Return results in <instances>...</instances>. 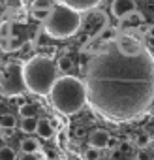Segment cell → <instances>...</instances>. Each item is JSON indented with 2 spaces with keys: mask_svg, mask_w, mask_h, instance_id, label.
<instances>
[{
  "mask_svg": "<svg viewBox=\"0 0 154 160\" xmlns=\"http://www.w3.org/2000/svg\"><path fill=\"white\" fill-rule=\"evenodd\" d=\"M36 134L40 136V138H43V139H49L53 134H55V128H53V122L49 121V119H38V130H36Z\"/></svg>",
  "mask_w": 154,
  "mask_h": 160,
  "instance_id": "30bf717a",
  "label": "cell"
},
{
  "mask_svg": "<svg viewBox=\"0 0 154 160\" xmlns=\"http://www.w3.org/2000/svg\"><path fill=\"white\" fill-rule=\"evenodd\" d=\"M115 42H117L118 49H120L124 55H137V53L143 49V45H141L137 40H133L132 36H120V38H117Z\"/></svg>",
  "mask_w": 154,
  "mask_h": 160,
  "instance_id": "ba28073f",
  "label": "cell"
},
{
  "mask_svg": "<svg viewBox=\"0 0 154 160\" xmlns=\"http://www.w3.org/2000/svg\"><path fill=\"white\" fill-rule=\"evenodd\" d=\"M0 160H19V158H17L15 151L6 145V147H0Z\"/></svg>",
  "mask_w": 154,
  "mask_h": 160,
  "instance_id": "e0dca14e",
  "label": "cell"
},
{
  "mask_svg": "<svg viewBox=\"0 0 154 160\" xmlns=\"http://www.w3.org/2000/svg\"><path fill=\"white\" fill-rule=\"evenodd\" d=\"M148 36H150V38H154V27H150V28H148Z\"/></svg>",
  "mask_w": 154,
  "mask_h": 160,
  "instance_id": "d4e9b609",
  "label": "cell"
},
{
  "mask_svg": "<svg viewBox=\"0 0 154 160\" xmlns=\"http://www.w3.org/2000/svg\"><path fill=\"white\" fill-rule=\"evenodd\" d=\"M34 111H36V106H32V104H25V106L19 108L21 119H25V117H34Z\"/></svg>",
  "mask_w": 154,
  "mask_h": 160,
  "instance_id": "ac0fdd59",
  "label": "cell"
},
{
  "mask_svg": "<svg viewBox=\"0 0 154 160\" xmlns=\"http://www.w3.org/2000/svg\"><path fill=\"white\" fill-rule=\"evenodd\" d=\"M85 85L89 106L100 117L133 121L154 104V57L145 47L124 55L111 42L90 58Z\"/></svg>",
  "mask_w": 154,
  "mask_h": 160,
  "instance_id": "6da1fadb",
  "label": "cell"
},
{
  "mask_svg": "<svg viewBox=\"0 0 154 160\" xmlns=\"http://www.w3.org/2000/svg\"><path fill=\"white\" fill-rule=\"evenodd\" d=\"M19 128L25 134H36V130H38V119L36 117H25V119H21Z\"/></svg>",
  "mask_w": 154,
  "mask_h": 160,
  "instance_id": "7c38bea8",
  "label": "cell"
},
{
  "mask_svg": "<svg viewBox=\"0 0 154 160\" xmlns=\"http://www.w3.org/2000/svg\"><path fill=\"white\" fill-rule=\"evenodd\" d=\"M19 160H40V158L36 156V152H30V154H25V152H23V156H21Z\"/></svg>",
  "mask_w": 154,
  "mask_h": 160,
  "instance_id": "cb8c5ba5",
  "label": "cell"
},
{
  "mask_svg": "<svg viewBox=\"0 0 154 160\" xmlns=\"http://www.w3.org/2000/svg\"><path fill=\"white\" fill-rule=\"evenodd\" d=\"M23 68L25 66H21V64L10 62L4 66V70H0V92L4 96L13 98L15 94L19 96L23 91H26Z\"/></svg>",
  "mask_w": 154,
  "mask_h": 160,
  "instance_id": "5b68a950",
  "label": "cell"
},
{
  "mask_svg": "<svg viewBox=\"0 0 154 160\" xmlns=\"http://www.w3.org/2000/svg\"><path fill=\"white\" fill-rule=\"evenodd\" d=\"M19 147H21V152L30 154V152H38L40 143H38V139H34V138H25V139H21Z\"/></svg>",
  "mask_w": 154,
  "mask_h": 160,
  "instance_id": "4fadbf2b",
  "label": "cell"
},
{
  "mask_svg": "<svg viewBox=\"0 0 154 160\" xmlns=\"http://www.w3.org/2000/svg\"><path fill=\"white\" fill-rule=\"evenodd\" d=\"M122 21H124L122 25H124L126 28H137V27H141V25H143L145 17H143V13H139V12L135 10V12H132L130 15H126Z\"/></svg>",
  "mask_w": 154,
  "mask_h": 160,
  "instance_id": "8fae6325",
  "label": "cell"
},
{
  "mask_svg": "<svg viewBox=\"0 0 154 160\" xmlns=\"http://www.w3.org/2000/svg\"><path fill=\"white\" fill-rule=\"evenodd\" d=\"M139 160H147V158H145V154H143V152H141V154H139Z\"/></svg>",
  "mask_w": 154,
  "mask_h": 160,
  "instance_id": "484cf974",
  "label": "cell"
},
{
  "mask_svg": "<svg viewBox=\"0 0 154 160\" xmlns=\"http://www.w3.org/2000/svg\"><path fill=\"white\" fill-rule=\"evenodd\" d=\"M148 141H150V138L147 136V134H141L137 139H135V143H137V147H141V149H145L147 145H148Z\"/></svg>",
  "mask_w": 154,
  "mask_h": 160,
  "instance_id": "44dd1931",
  "label": "cell"
},
{
  "mask_svg": "<svg viewBox=\"0 0 154 160\" xmlns=\"http://www.w3.org/2000/svg\"><path fill=\"white\" fill-rule=\"evenodd\" d=\"M58 64L53 62L47 57L36 55L28 62H25L23 75H25V85L26 91L38 96H49L56 79H58Z\"/></svg>",
  "mask_w": 154,
  "mask_h": 160,
  "instance_id": "3957f363",
  "label": "cell"
},
{
  "mask_svg": "<svg viewBox=\"0 0 154 160\" xmlns=\"http://www.w3.org/2000/svg\"><path fill=\"white\" fill-rule=\"evenodd\" d=\"M51 10H53V8H32V10H30V17L36 19V21H41V23H43V21L49 19Z\"/></svg>",
  "mask_w": 154,
  "mask_h": 160,
  "instance_id": "9a60e30c",
  "label": "cell"
},
{
  "mask_svg": "<svg viewBox=\"0 0 154 160\" xmlns=\"http://www.w3.org/2000/svg\"><path fill=\"white\" fill-rule=\"evenodd\" d=\"M32 8H53V4H51V0H34Z\"/></svg>",
  "mask_w": 154,
  "mask_h": 160,
  "instance_id": "7402d4cb",
  "label": "cell"
},
{
  "mask_svg": "<svg viewBox=\"0 0 154 160\" xmlns=\"http://www.w3.org/2000/svg\"><path fill=\"white\" fill-rule=\"evenodd\" d=\"M6 6L12 12H19L23 8V0H6Z\"/></svg>",
  "mask_w": 154,
  "mask_h": 160,
  "instance_id": "d6986e66",
  "label": "cell"
},
{
  "mask_svg": "<svg viewBox=\"0 0 154 160\" xmlns=\"http://www.w3.org/2000/svg\"><path fill=\"white\" fill-rule=\"evenodd\" d=\"M132 12H135V0H113L111 2V13L117 19H124Z\"/></svg>",
  "mask_w": 154,
  "mask_h": 160,
  "instance_id": "8992f818",
  "label": "cell"
},
{
  "mask_svg": "<svg viewBox=\"0 0 154 160\" xmlns=\"http://www.w3.org/2000/svg\"><path fill=\"white\" fill-rule=\"evenodd\" d=\"M87 160H100V149H96V147H90L89 151H87Z\"/></svg>",
  "mask_w": 154,
  "mask_h": 160,
  "instance_id": "ffe728a7",
  "label": "cell"
},
{
  "mask_svg": "<svg viewBox=\"0 0 154 160\" xmlns=\"http://www.w3.org/2000/svg\"><path fill=\"white\" fill-rule=\"evenodd\" d=\"M100 2H102V0H55V4L68 6V8H71V10H75V12H79V13L96 8Z\"/></svg>",
  "mask_w": 154,
  "mask_h": 160,
  "instance_id": "52a82bcc",
  "label": "cell"
},
{
  "mask_svg": "<svg viewBox=\"0 0 154 160\" xmlns=\"http://www.w3.org/2000/svg\"><path fill=\"white\" fill-rule=\"evenodd\" d=\"M81 27V13L68 6L55 4L47 21H43V30L53 40H68Z\"/></svg>",
  "mask_w": 154,
  "mask_h": 160,
  "instance_id": "277c9868",
  "label": "cell"
},
{
  "mask_svg": "<svg viewBox=\"0 0 154 160\" xmlns=\"http://www.w3.org/2000/svg\"><path fill=\"white\" fill-rule=\"evenodd\" d=\"M49 98L53 102V108L64 115L79 113L89 104L85 81H81L79 77H73V75H60L56 79Z\"/></svg>",
  "mask_w": 154,
  "mask_h": 160,
  "instance_id": "7a4b0ae2",
  "label": "cell"
},
{
  "mask_svg": "<svg viewBox=\"0 0 154 160\" xmlns=\"http://www.w3.org/2000/svg\"><path fill=\"white\" fill-rule=\"evenodd\" d=\"M89 141H90V147H96V149L102 151V149H107V147H109V143H111V136H109L107 130L98 128V130H94V132L90 134Z\"/></svg>",
  "mask_w": 154,
  "mask_h": 160,
  "instance_id": "9c48e42d",
  "label": "cell"
},
{
  "mask_svg": "<svg viewBox=\"0 0 154 160\" xmlns=\"http://www.w3.org/2000/svg\"><path fill=\"white\" fill-rule=\"evenodd\" d=\"M10 28H12V25H10V23H4L2 27H0V38H12Z\"/></svg>",
  "mask_w": 154,
  "mask_h": 160,
  "instance_id": "603a6c76",
  "label": "cell"
},
{
  "mask_svg": "<svg viewBox=\"0 0 154 160\" xmlns=\"http://www.w3.org/2000/svg\"><path fill=\"white\" fill-rule=\"evenodd\" d=\"M56 64H58V70H60V72H64V73H70V72H71V68H73V62H71V58H70V57H60Z\"/></svg>",
  "mask_w": 154,
  "mask_h": 160,
  "instance_id": "2e32d148",
  "label": "cell"
},
{
  "mask_svg": "<svg viewBox=\"0 0 154 160\" xmlns=\"http://www.w3.org/2000/svg\"><path fill=\"white\" fill-rule=\"evenodd\" d=\"M17 126V121H15V115L12 113H4L0 117V130H13Z\"/></svg>",
  "mask_w": 154,
  "mask_h": 160,
  "instance_id": "5bb4252c",
  "label": "cell"
}]
</instances>
